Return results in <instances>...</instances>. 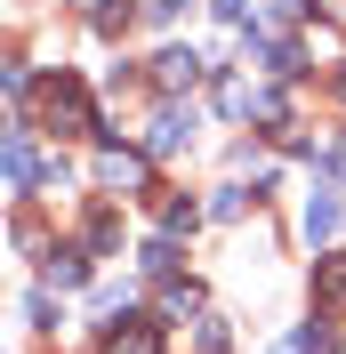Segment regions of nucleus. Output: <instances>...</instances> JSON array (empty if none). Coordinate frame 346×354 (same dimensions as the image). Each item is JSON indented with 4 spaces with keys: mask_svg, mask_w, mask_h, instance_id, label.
Masks as SVG:
<instances>
[{
    "mask_svg": "<svg viewBox=\"0 0 346 354\" xmlns=\"http://www.w3.org/2000/svg\"><path fill=\"white\" fill-rule=\"evenodd\" d=\"M41 121H48L57 137H81V129H89V88L65 81V73H57V81H41Z\"/></svg>",
    "mask_w": 346,
    "mask_h": 354,
    "instance_id": "nucleus-1",
    "label": "nucleus"
},
{
    "mask_svg": "<svg viewBox=\"0 0 346 354\" xmlns=\"http://www.w3.org/2000/svg\"><path fill=\"white\" fill-rule=\"evenodd\" d=\"M97 185H105V194H145V185H153V161H145V153H121V145H113V153L97 161Z\"/></svg>",
    "mask_w": 346,
    "mask_h": 354,
    "instance_id": "nucleus-2",
    "label": "nucleus"
},
{
    "mask_svg": "<svg viewBox=\"0 0 346 354\" xmlns=\"http://www.w3.org/2000/svg\"><path fill=\"white\" fill-rule=\"evenodd\" d=\"M201 73H210V65H201L194 48H161V57H153V88H161V97H177V88H194Z\"/></svg>",
    "mask_w": 346,
    "mask_h": 354,
    "instance_id": "nucleus-3",
    "label": "nucleus"
},
{
    "mask_svg": "<svg viewBox=\"0 0 346 354\" xmlns=\"http://www.w3.org/2000/svg\"><path fill=\"white\" fill-rule=\"evenodd\" d=\"M338 218H346V209H338V194H330V185H314V194H306V242L322 250L330 234H338Z\"/></svg>",
    "mask_w": 346,
    "mask_h": 354,
    "instance_id": "nucleus-4",
    "label": "nucleus"
},
{
    "mask_svg": "<svg viewBox=\"0 0 346 354\" xmlns=\"http://www.w3.org/2000/svg\"><path fill=\"white\" fill-rule=\"evenodd\" d=\"M41 282H48V290H81V282H89V258L57 250V258H41Z\"/></svg>",
    "mask_w": 346,
    "mask_h": 354,
    "instance_id": "nucleus-5",
    "label": "nucleus"
},
{
    "mask_svg": "<svg viewBox=\"0 0 346 354\" xmlns=\"http://www.w3.org/2000/svg\"><path fill=\"white\" fill-rule=\"evenodd\" d=\"M97 354H161V338H153V322H121Z\"/></svg>",
    "mask_w": 346,
    "mask_h": 354,
    "instance_id": "nucleus-6",
    "label": "nucleus"
},
{
    "mask_svg": "<svg viewBox=\"0 0 346 354\" xmlns=\"http://www.w3.org/2000/svg\"><path fill=\"white\" fill-rule=\"evenodd\" d=\"M314 298L322 306H346V258H314Z\"/></svg>",
    "mask_w": 346,
    "mask_h": 354,
    "instance_id": "nucleus-7",
    "label": "nucleus"
},
{
    "mask_svg": "<svg viewBox=\"0 0 346 354\" xmlns=\"http://www.w3.org/2000/svg\"><path fill=\"white\" fill-rule=\"evenodd\" d=\"M185 137H194V113H161L153 121V153H177Z\"/></svg>",
    "mask_w": 346,
    "mask_h": 354,
    "instance_id": "nucleus-8",
    "label": "nucleus"
},
{
    "mask_svg": "<svg viewBox=\"0 0 346 354\" xmlns=\"http://www.w3.org/2000/svg\"><path fill=\"white\" fill-rule=\"evenodd\" d=\"M137 266H145V274H177V242H170V234L145 242V258H137Z\"/></svg>",
    "mask_w": 346,
    "mask_h": 354,
    "instance_id": "nucleus-9",
    "label": "nucleus"
},
{
    "mask_svg": "<svg viewBox=\"0 0 346 354\" xmlns=\"http://www.w3.org/2000/svg\"><path fill=\"white\" fill-rule=\"evenodd\" d=\"M194 218H201L194 201H161V234H194Z\"/></svg>",
    "mask_w": 346,
    "mask_h": 354,
    "instance_id": "nucleus-10",
    "label": "nucleus"
},
{
    "mask_svg": "<svg viewBox=\"0 0 346 354\" xmlns=\"http://www.w3.org/2000/svg\"><path fill=\"white\" fill-rule=\"evenodd\" d=\"M194 306H201L194 282H170V290H161V314H194Z\"/></svg>",
    "mask_w": 346,
    "mask_h": 354,
    "instance_id": "nucleus-11",
    "label": "nucleus"
},
{
    "mask_svg": "<svg viewBox=\"0 0 346 354\" xmlns=\"http://www.w3.org/2000/svg\"><path fill=\"white\" fill-rule=\"evenodd\" d=\"M298 354H338V330H322V322H306V330H298Z\"/></svg>",
    "mask_w": 346,
    "mask_h": 354,
    "instance_id": "nucleus-12",
    "label": "nucleus"
},
{
    "mask_svg": "<svg viewBox=\"0 0 346 354\" xmlns=\"http://www.w3.org/2000/svg\"><path fill=\"white\" fill-rule=\"evenodd\" d=\"M250 113L258 121H282V88H250Z\"/></svg>",
    "mask_w": 346,
    "mask_h": 354,
    "instance_id": "nucleus-13",
    "label": "nucleus"
},
{
    "mask_svg": "<svg viewBox=\"0 0 346 354\" xmlns=\"http://www.w3.org/2000/svg\"><path fill=\"white\" fill-rule=\"evenodd\" d=\"M17 242H24V250H48V225L33 218V209H24V218H17Z\"/></svg>",
    "mask_w": 346,
    "mask_h": 354,
    "instance_id": "nucleus-14",
    "label": "nucleus"
},
{
    "mask_svg": "<svg viewBox=\"0 0 346 354\" xmlns=\"http://www.w3.org/2000/svg\"><path fill=\"white\" fill-rule=\"evenodd\" d=\"M194 346H201V354H226V346H234V330H226V322H201Z\"/></svg>",
    "mask_w": 346,
    "mask_h": 354,
    "instance_id": "nucleus-15",
    "label": "nucleus"
},
{
    "mask_svg": "<svg viewBox=\"0 0 346 354\" xmlns=\"http://www.w3.org/2000/svg\"><path fill=\"white\" fill-rule=\"evenodd\" d=\"M210 8H217L226 24H242V17H250V0H210Z\"/></svg>",
    "mask_w": 346,
    "mask_h": 354,
    "instance_id": "nucleus-16",
    "label": "nucleus"
},
{
    "mask_svg": "<svg viewBox=\"0 0 346 354\" xmlns=\"http://www.w3.org/2000/svg\"><path fill=\"white\" fill-rule=\"evenodd\" d=\"M338 97H346V73H338Z\"/></svg>",
    "mask_w": 346,
    "mask_h": 354,
    "instance_id": "nucleus-17",
    "label": "nucleus"
},
{
    "mask_svg": "<svg viewBox=\"0 0 346 354\" xmlns=\"http://www.w3.org/2000/svg\"><path fill=\"white\" fill-rule=\"evenodd\" d=\"M89 8H105V0H89Z\"/></svg>",
    "mask_w": 346,
    "mask_h": 354,
    "instance_id": "nucleus-18",
    "label": "nucleus"
}]
</instances>
